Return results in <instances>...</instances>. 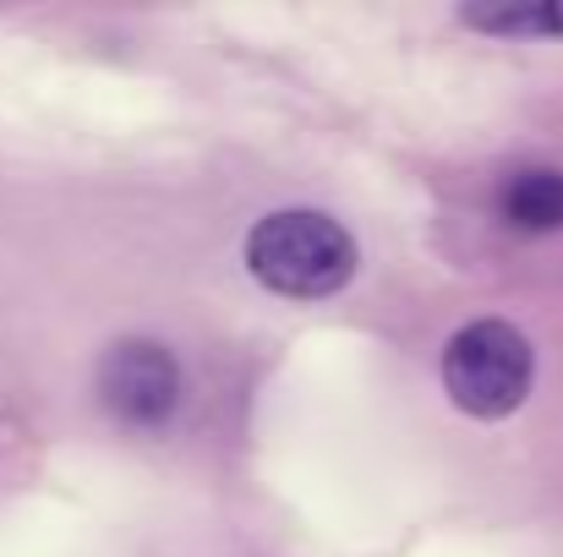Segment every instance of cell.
I'll use <instances>...</instances> for the list:
<instances>
[{"mask_svg":"<svg viewBox=\"0 0 563 557\" xmlns=\"http://www.w3.org/2000/svg\"><path fill=\"white\" fill-rule=\"evenodd\" d=\"M246 268L285 301H323L356 279L362 246L323 208H274L246 230Z\"/></svg>","mask_w":563,"mask_h":557,"instance_id":"1","label":"cell"},{"mask_svg":"<svg viewBox=\"0 0 563 557\" xmlns=\"http://www.w3.org/2000/svg\"><path fill=\"white\" fill-rule=\"evenodd\" d=\"M537 350L504 318H476L443 345V393L471 421H504L531 399Z\"/></svg>","mask_w":563,"mask_h":557,"instance_id":"2","label":"cell"},{"mask_svg":"<svg viewBox=\"0 0 563 557\" xmlns=\"http://www.w3.org/2000/svg\"><path fill=\"white\" fill-rule=\"evenodd\" d=\"M181 393H187V377L170 345L159 339H115L99 361V404L121 421V426H137V432H159L176 410H181Z\"/></svg>","mask_w":563,"mask_h":557,"instance_id":"3","label":"cell"},{"mask_svg":"<svg viewBox=\"0 0 563 557\" xmlns=\"http://www.w3.org/2000/svg\"><path fill=\"white\" fill-rule=\"evenodd\" d=\"M498 219L520 235H559L563 230V170L559 165H520L498 181Z\"/></svg>","mask_w":563,"mask_h":557,"instance_id":"4","label":"cell"},{"mask_svg":"<svg viewBox=\"0 0 563 557\" xmlns=\"http://www.w3.org/2000/svg\"><path fill=\"white\" fill-rule=\"evenodd\" d=\"M465 27L498 33V38H563V5L559 0H531V5H465Z\"/></svg>","mask_w":563,"mask_h":557,"instance_id":"5","label":"cell"}]
</instances>
